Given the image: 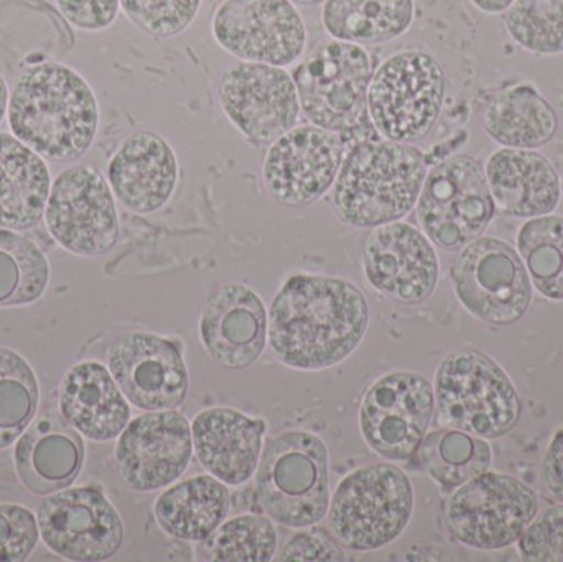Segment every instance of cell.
<instances>
[{
    "mask_svg": "<svg viewBox=\"0 0 563 562\" xmlns=\"http://www.w3.org/2000/svg\"><path fill=\"white\" fill-rule=\"evenodd\" d=\"M218 98L231 122L251 141L273 144L297 125V88L280 66L238 62L218 79Z\"/></svg>",
    "mask_w": 563,
    "mask_h": 562,
    "instance_id": "16",
    "label": "cell"
},
{
    "mask_svg": "<svg viewBox=\"0 0 563 562\" xmlns=\"http://www.w3.org/2000/svg\"><path fill=\"white\" fill-rule=\"evenodd\" d=\"M483 128L489 137L509 148H538L552 141L558 114L531 85H518L496 95L486 106Z\"/></svg>",
    "mask_w": 563,
    "mask_h": 562,
    "instance_id": "29",
    "label": "cell"
},
{
    "mask_svg": "<svg viewBox=\"0 0 563 562\" xmlns=\"http://www.w3.org/2000/svg\"><path fill=\"white\" fill-rule=\"evenodd\" d=\"M413 487L393 464L351 472L338 485L328 508V530L340 547L354 553L376 551L406 531L413 514Z\"/></svg>",
    "mask_w": 563,
    "mask_h": 562,
    "instance_id": "5",
    "label": "cell"
},
{
    "mask_svg": "<svg viewBox=\"0 0 563 562\" xmlns=\"http://www.w3.org/2000/svg\"><path fill=\"white\" fill-rule=\"evenodd\" d=\"M7 121L16 139L45 161H78L95 144L99 104L89 82L71 66H26L10 92Z\"/></svg>",
    "mask_w": 563,
    "mask_h": 562,
    "instance_id": "2",
    "label": "cell"
},
{
    "mask_svg": "<svg viewBox=\"0 0 563 562\" xmlns=\"http://www.w3.org/2000/svg\"><path fill=\"white\" fill-rule=\"evenodd\" d=\"M36 520L43 543L63 560L108 561L124 543L121 515L95 487H68L48 495Z\"/></svg>",
    "mask_w": 563,
    "mask_h": 562,
    "instance_id": "15",
    "label": "cell"
},
{
    "mask_svg": "<svg viewBox=\"0 0 563 562\" xmlns=\"http://www.w3.org/2000/svg\"><path fill=\"white\" fill-rule=\"evenodd\" d=\"M518 548L525 561L563 562V504L534 517L519 538Z\"/></svg>",
    "mask_w": 563,
    "mask_h": 562,
    "instance_id": "39",
    "label": "cell"
},
{
    "mask_svg": "<svg viewBox=\"0 0 563 562\" xmlns=\"http://www.w3.org/2000/svg\"><path fill=\"white\" fill-rule=\"evenodd\" d=\"M108 181L125 210L155 213L170 201L177 188V155L157 132H134L121 142L109 161Z\"/></svg>",
    "mask_w": 563,
    "mask_h": 562,
    "instance_id": "22",
    "label": "cell"
},
{
    "mask_svg": "<svg viewBox=\"0 0 563 562\" xmlns=\"http://www.w3.org/2000/svg\"><path fill=\"white\" fill-rule=\"evenodd\" d=\"M426 177V158L412 145L387 139L361 142L344 154L331 207L347 227L373 230L407 217Z\"/></svg>",
    "mask_w": 563,
    "mask_h": 562,
    "instance_id": "3",
    "label": "cell"
},
{
    "mask_svg": "<svg viewBox=\"0 0 563 562\" xmlns=\"http://www.w3.org/2000/svg\"><path fill=\"white\" fill-rule=\"evenodd\" d=\"M266 422L233 408H210L195 416L191 441L208 474L230 487L246 484L256 474L263 454Z\"/></svg>",
    "mask_w": 563,
    "mask_h": 562,
    "instance_id": "24",
    "label": "cell"
},
{
    "mask_svg": "<svg viewBox=\"0 0 563 562\" xmlns=\"http://www.w3.org/2000/svg\"><path fill=\"white\" fill-rule=\"evenodd\" d=\"M38 378L20 353L0 346V451L10 448L35 418Z\"/></svg>",
    "mask_w": 563,
    "mask_h": 562,
    "instance_id": "34",
    "label": "cell"
},
{
    "mask_svg": "<svg viewBox=\"0 0 563 562\" xmlns=\"http://www.w3.org/2000/svg\"><path fill=\"white\" fill-rule=\"evenodd\" d=\"M38 540V520L33 511L22 505H0V562L29 560Z\"/></svg>",
    "mask_w": 563,
    "mask_h": 562,
    "instance_id": "38",
    "label": "cell"
},
{
    "mask_svg": "<svg viewBox=\"0 0 563 562\" xmlns=\"http://www.w3.org/2000/svg\"><path fill=\"white\" fill-rule=\"evenodd\" d=\"M191 458L190 422L174 409L147 411L132 419L114 451L119 477L142 494L170 487L187 472Z\"/></svg>",
    "mask_w": 563,
    "mask_h": 562,
    "instance_id": "17",
    "label": "cell"
},
{
    "mask_svg": "<svg viewBox=\"0 0 563 562\" xmlns=\"http://www.w3.org/2000/svg\"><path fill=\"white\" fill-rule=\"evenodd\" d=\"M59 411L92 442H109L131 422V405L109 368L98 362L71 366L59 386Z\"/></svg>",
    "mask_w": 563,
    "mask_h": 562,
    "instance_id": "25",
    "label": "cell"
},
{
    "mask_svg": "<svg viewBox=\"0 0 563 562\" xmlns=\"http://www.w3.org/2000/svg\"><path fill=\"white\" fill-rule=\"evenodd\" d=\"M211 32L218 45L240 62L285 68L307 48V26L291 0H223Z\"/></svg>",
    "mask_w": 563,
    "mask_h": 562,
    "instance_id": "14",
    "label": "cell"
},
{
    "mask_svg": "<svg viewBox=\"0 0 563 562\" xmlns=\"http://www.w3.org/2000/svg\"><path fill=\"white\" fill-rule=\"evenodd\" d=\"M280 561L343 562L346 558L333 537H328L323 531H303L285 544Z\"/></svg>",
    "mask_w": 563,
    "mask_h": 562,
    "instance_id": "41",
    "label": "cell"
},
{
    "mask_svg": "<svg viewBox=\"0 0 563 562\" xmlns=\"http://www.w3.org/2000/svg\"><path fill=\"white\" fill-rule=\"evenodd\" d=\"M369 326V304L338 277L295 274L269 309L267 343L274 359L298 372H321L356 352Z\"/></svg>",
    "mask_w": 563,
    "mask_h": 562,
    "instance_id": "1",
    "label": "cell"
},
{
    "mask_svg": "<svg viewBox=\"0 0 563 562\" xmlns=\"http://www.w3.org/2000/svg\"><path fill=\"white\" fill-rule=\"evenodd\" d=\"M419 459L437 484L456 488L488 472L493 454L486 439L445 428L423 438Z\"/></svg>",
    "mask_w": 563,
    "mask_h": 562,
    "instance_id": "31",
    "label": "cell"
},
{
    "mask_svg": "<svg viewBox=\"0 0 563 562\" xmlns=\"http://www.w3.org/2000/svg\"><path fill=\"white\" fill-rule=\"evenodd\" d=\"M373 62L363 46L324 40L294 69L300 112L331 132L356 128L367 109Z\"/></svg>",
    "mask_w": 563,
    "mask_h": 562,
    "instance_id": "8",
    "label": "cell"
},
{
    "mask_svg": "<svg viewBox=\"0 0 563 562\" xmlns=\"http://www.w3.org/2000/svg\"><path fill=\"white\" fill-rule=\"evenodd\" d=\"M344 158L338 132L314 124L295 125L271 144L263 167L264 187L279 205L301 208L333 188Z\"/></svg>",
    "mask_w": 563,
    "mask_h": 562,
    "instance_id": "18",
    "label": "cell"
},
{
    "mask_svg": "<svg viewBox=\"0 0 563 562\" xmlns=\"http://www.w3.org/2000/svg\"><path fill=\"white\" fill-rule=\"evenodd\" d=\"M416 16L413 0H327L321 22L328 35L360 46L402 36Z\"/></svg>",
    "mask_w": 563,
    "mask_h": 562,
    "instance_id": "30",
    "label": "cell"
},
{
    "mask_svg": "<svg viewBox=\"0 0 563 562\" xmlns=\"http://www.w3.org/2000/svg\"><path fill=\"white\" fill-rule=\"evenodd\" d=\"M291 2H294L295 5L317 7V5H321V3L327 2V0H291Z\"/></svg>",
    "mask_w": 563,
    "mask_h": 562,
    "instance_id": "45",
    "label": "cell"
},
{
    "mask_svg": "<svg viewBox=\"0 0 563 562\" xmlns=\"http://www.w3.org/2000/svg\"><path fill=\"white\" fill-rule=\"evenodd\" d=\"M541 478L545 492L563 504V429L555 434L545 452Z\"/></svg>",
    "mask_w": 563,
    "mask_h": 562,
    "instance_id": "42",
    "label": "cell"
},
{
    "mask_svg": "<svg viewBox=\"0 0 563 562\" xmlns=\"http://www.w3.org/2000/svg\"><path fill=\"white\" fill-rule=\"evenodd\" d=\"M203 0H121L132 25L154 38L181 35L197 20Z\"/></svg>",
    "mask_w": 563,
    "mask_h": 562,
    "instance_id": "37",
    "label": "cell"
},
{
    "mask_svg": "<svg viewBox=\"0 0 563 562\" xmlns=\"http://www.w3.org/2000/svg\"><path fill=\"white\" fill-rule=\"evenodd\" d=\"M363 269L377 293L406 306L426 302L440 276L432 241L402 221L371 230L364 243Z\"/></svg>",
    "mask_w": 563,
    "mask_h": 562,
    "instance_id": "20",
    "label": "cell"
},
{
    "mask_svg": "<svg viewBox=\"0 0 563 562\" xmlns=\"http://www.w3.org/2000/svg\"><path fill=\"white\" fill-rule=\"evenodd\" d=\"M485 174L493 201L509 217H544L559 207L561 178L539 152L501 148L489 157Z\"/></svg>",
    "mask_w": 563,
    "mask_h": 562,
    "instance_id": "26",
    "label": "cell"
},
{
    "mask_svg": "<svg viewBox=\"0 0 563 562\" xmlns=\"http://www.w3.org/2000/svg\"><path fill=\"white\" fill-rule=\"evenodd\" d=\"M9 86H7V81L3 79V76L0 75V122H2L3 118L7 115V109H9Z\"/></svg>",
    "mask_w": 563,
    "mask_h": 562,
    "instance_id": "44",
    "label": "cell"
},
{
    "mask_svg": "<svg viewBox=\"0 0 563 562\" xmlns=\"http://www.w3.org/2000/svg\"><path fill=\"white\" fill-rule=\"evenodd\" d=\"M49 190L45 158L15 135L0 132V228L23 231L38 224Z\"/></svg>",
    "mask_w": 563,
    "mask_h": 562,
    "instance_id": "27",
    "label": "cell"
},
{
    "mask_svg": "<svg viewBox=\"0 0 563 562\" xmlns=\"http://www.w3.org/2000/svg\"><path fill=\"white\" fill-rule=\"evenodd\" d=\"M423 234L446 251L462 250L482 236L495 214V201L482 165L460 154L427 174L416 205Z\"/></svg>",
    "mask_w": 563,
    "mask_h": 562,
    "instance_id": "9",
    "label": "cell"
},
{
    "mask_svg": "<svg viewBox=\"0 0 563 562\" xmlns=\"http://www.w3.org/2000/svg\"><path fill=\"white\" fill-rule=\"evenodd\" d=\"M433 393L443 428L498 439L521 419L522 403L511 378L482 350L449 353L437 368Z\"/></svg>",
    "mask_w": 563,
    "mask_h": 562,
    "instance_id": "4",
    "label": "cell"
},
{
    "mask_svg": "<svg viewBox=\"0 0 563 562\" xmlns=\"http://www.w3.org/2000/svg\"><path fill=\"white\" fill-rule=\"evenodd\" d=\"M108 365L128 401L142 411L177 409L187 399V365L181 346L172 340L125 333L109 349Z\"/></svg>",
    "mask_w": 563,
    "mask_h": 562,
    "instance_id": "19",
    "label": "cell"
},
{
    "mask_svg": "<svg viewBox=\"0 0 563 562\" xmlns=\"http://www.w3.org/2000/svg\"><path fill=\"white\" fill-rule=\"evenodd\" d=\"M81 434L58 412H46L16 439L13 465L23 487L48 497L78 481L85 467Z\"/></svg>",
    "mask_w": 563,
    "mask_h": 562,
    "instance_id": "23",
    "label": "cell"
},
{
    "mask_svg": "<svg viewBox=\"0 0 563 562\" xmlns=\"http://www.w3.org/2000/svg\"><path fill=\"white\" fill-rule=\"evenodd\" d=\"M538 515V497L518 478L485 472L460 485L446 505L450 535L479 551L503 550L518 543Z\"/></svg>",
    "mask_w": 563,
    "mask_h": 562,
    "instance_id": "10",
    "label": "cell"
},
{
    "mask_svg": "<svg viewBox=\"0 0 563 562\" xmlns=\"http://www.w3.org/2000/svg\"><path fill=\"white\" fill-rule=\"evenodd\" d=\"M479 10L486 13H499L508 10L516 0H472Z\"/></svg>",
    "mask_w": 563,
    "mask_h": 562,
    "instance_id": "43",
    "label": "cell"
},
{
    "mask_svg": "<svg viewBox=\"0 0 563 562\" xmlns=\"http://www.w3.org/2000/svg\"><path fill=\"white\" fill-rule=\"evenodd\" d=\"M276 527L263 515H241L223 521L201 541L203 560L218 562H269L277 553Z\"/></svg>",
    "mask_w": 563,
    "mask_h": 562,
    "instance_id": "35",
    "label": "cell"
},
{
    "mask_svg": "<svg viewBox=\"0 0 563 562\" xmlns=\"http://www.w3.org/2000/svg\"><path fill=\"white\" fill-rule=\"evenodd\" d=\"M266 304L244 284L211 290L200 319V339L213 362L231 372L250 368L267 346Z\"/></svg>",
    "mask_w": 563,
    "mask_h": 562,
    "instance_id": "21",
    "label": "cell"
},
{
    "mask_svg": "<svg viewBox=\"0 0 563 562\" xmlns=\"http://www.w3.org/2000/svg\"><path fill=\"white\" fill-rule=\"evenodd\" d=\"M43 218L53 240L76 256H104L118 244L115 197L91 165L66 168L53 180Z\"/></svg>",
    "mask_w": 563,
    "mask_h": 562,
    "instance_id": "12",
    "label": "cell"
},
{
    "mask_svg": "<svg viewBox=\"0 0 563 562\" xmlns=\"http://www.w3.org/2000/svg\"><path fill=\"white\" fill-rule=\"evenodd\" d=\"M62 15L82 32H102L114 25L121 0H55Z\"/></svg>",
    "mask_w": 563,
    "mask_h": 562,
    "instance_id": "40",
    "label": "cell"
},
{
    "mask_svg": "<svg viewBox=\"0 0 563 562\" xmlns=\"http://www.w3.org/2000/svg\"><path fill=\"white\" fill-rule=\"evenodd\" d=\"M435 411V393L426 376L396 372L377 379L360 408V429L367 448L390 462L419 451Z\"/></svg>",
    "mask_w": 563,
    "mask_h": 562,
    "instance_id": "13",
    "label": "cell"
},
{
    "mask_svg": "<svg viewBox=\"0 0 563 562\" xmlns=\"http://www.w3.org/2000/svg\"><path fill=\"white\" fill-rule=\"evenodd\" d=\"M452 284L462 306L493 326H511L528 312L531 277L519 254L498 238H476L456 254Z\"/></svg>",
    "mask_w": 563,
    "mask_h": 562,
    "instance_id": "11",
    "label": "cell"
},
{
    "mask_svg": "<svg viewBox=\"0 0 563 562\" xmlns=\"http://www.w3.org/2000/svg\"><path fill=\"white\" fill-rule=\"evenodd\" d=\"M230 508L227 485L213 475H197L158 495L154 517L168 537L201 543L227 520Z\"/></svg>",
    "mask_w": 563,
    "mask_h": 562,
    "instance_id": "28",
    "label": "cell"
},
{
    "mask_svg": "<svg viewBox=\"0 0 563 562\" xmlns=\"http://www.w3.org/2000/svg\"><path fill=\"white\" fill-rule=\"evenodd\" d=\"M518 250L536 289L551 300H563V218L544 214L526 221Z\"/></svg>",
    "mask_w": 563,
    "mask_h": 562,
    "instance_id": "33",
    "label": "cell"
},
{
    "mask_svg": "<svg viewBox=\"0 0 563 562\" xmlns=\"http://www.w3.org/2000/svg\"><path fill=\"white\" fill-rule=\"evenodd\" d=\"M49 274L48 260L32 240L0 228V309L42 299Z\"/></svg>",
    "mask_w": 563,
    "mask_h": 562,
    "instance_id": "32",
    "label": "cell"
},
{
    "mask_svg": "<svg viewBox=\"0 0 563 562\" xmlns=\"http://www.w3.org/2000/svg\"><path fill=\"white\" fill-rule=\"evenodd\" d=\"M328 448L318 436L288 431L271 439L256 471L257 497L271 520L287 528L320 524L330 508Z\"/></svg>",
    "mask_w": 563,
    "mask_h": 562,
    "instance_id": "6",
    "label": "cell"
},
{
    "mask_svg": "<svg viewBox=\"0 0 563 562\" xmlns=\"http://www.w3.org/2000/svg\"><path fill=\"white\" fill-rule=\"evenodd\" d=\"M505 22L512 40L528 52H563V0H516Z\"/></svg>",
    "mask_w": 563,
    "mask_h": 562,
    "instance_id": "36",
    "label": "cell"
},
{
    "mask_svg": "<svg viewBox=\"0 0 563 562\" xmlns=\"http://www.w3.org/2000/svg\"><path fill=\"white\" fill-rule=\"evenodd\" d=\"M446 79L430 53H394L373 73L367 89V112L377 134L387 141L412 144L426 137L445 98Z\"/></svg>",
    "mask_w": 563,
    "mask_h": 562,
    "instance_id": "7",
    "label": "cell"
}]
</instances>
